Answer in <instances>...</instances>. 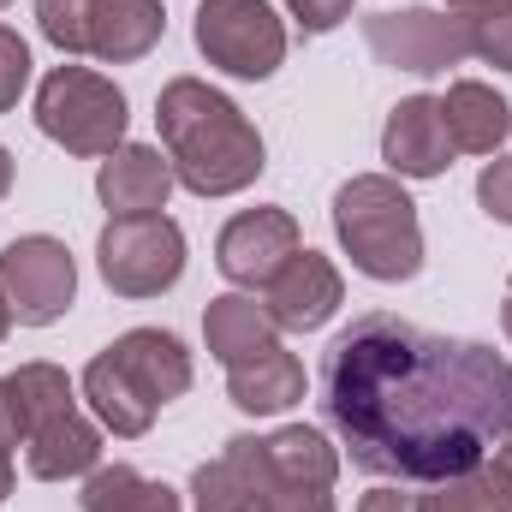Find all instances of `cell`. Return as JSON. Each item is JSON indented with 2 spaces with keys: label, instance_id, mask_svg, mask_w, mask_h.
<instances>
[{
  "label": "cell",
  "instance_id": "obj_1",
  "mask_svg": "<svg viewBox=\"0 0 512 512\" xmlns=\"http://www.w3.org/2000/svg\"><path fill=\"white\" fill-rule=\"evenodd\" d=\"M322 417L358 471L441 483L512 435V364L483 340L364 310L322 358Z\"/></svg>",
  "mask_w": 512,
  "mask_h": 512
},
{
  "label": "cell",
  "instance_id": "obj_2",
  "mask_svg": "<svg viewBox=\"0 0 512 512\" xmlns=\"http://www.w3.org/2000/svg\"><path fill=\"white\" fill-rule=\"evenodd\" d=\"M155 126L167 143L173 179L191 197H239L256 185L262 161V131L245 120V108L221 90H209L203 78H173L155 96Z\"/></svg>",
  "mask_w": 512,
  "mask_h": 512
},
{
  "label": "cell",
  "instance_id": "obj_3",
  "mask_svg": "<svg viewBox=\"0 0 512 512\" xmlns=\"http://www.w3.org/2000/svg\"><path fill=\"white\" fill-rule=\"evenodd\" d=\"M185 387H191V352L161 328H131L84 370V399H90L96 423L114 429L120 441L149 435L155 411L167 399H179Z\"/></svg>",
  "mask_w": 512,
  "mask_h": 512
},
{
  "label": "cell",
  "instance_id": "obj_4",
  "mask_svg": "<svg viewBox=\"0 0 512 512\" xmlns=\"http://www.w3.org/2000/svg\"><path fill=\"white\" fill-rule=\"evenodd\" d=\"M334 233H340V251L352 256V268L370 280L393 286L423 268L417 203L405 197L393 173H358L334 191Z\"/></svg>",
  "mask_w": 512,
  "mask_h": 512
},
{
  "label": "cell",
  "instance_id": "obj_5",
  "mask_svg": "<svg viewBox=\"0 0 512 512\" xmlns=\"http://www.w3.org/2000/svg\"><path fill=\"white\" fill-rule=\"evenodd\" d=\"M126 96L90 66H54L36 84V126L66 155H114L126 143Z\"/></svg>",
  "mask_w": 512,
  "mask_h": 512
},
{
  "label": "cell",
  "instance_id": "obj_6",
  "mask_svg": "<svg viewBox=\"0 0 512 512\" xmlns=\"http://www.w3.org/2000/svg\"><path fill=\"white\" fill-rule=\"evenodd\" d=\"M96 268L120 298H161L185 274V233L167 215H108L96 239Z\"/></svg>",
  "mask_w": 512,
  "mask_h": 512
},
{
  "label": "cell",
  "instance_id": "obj_7",
  "mask_svg": "<svg viewBox=\"0 0 512 512\" xmlns=\"http://www.w3.org/2000/svg\"><path fill=\"white\" fill-rule=\"evenodd\" d=\"M191 36L209 66H221L227 78H245V84L274 78L286 60V24L274 18L268 0H203Z\"/></svg>",
  "mask_w": 512,
  "mask_h": 512
},
{
  "label": "cell",
  "instance_id": "obj_8",
  "mask_svg": "<svg viewBox=\"0 0 512 512\" xmlns=\"http://www.w3.org/2000/svg\"><path fill=\"white\" fill-rule=\"evenodd\" d=\"M0 298L12 310V322L24 328H48L72 310L78 298V262L60 239L48 233H30V239H12L0 251Z\"/></svg>",
  "mask_w": 512,
  "mask_h": 512
},
{
  "label": "cell",
  "instance_id": "obj_9",
  "mask_svg": "<svg viewBox=\"0 0 512 512\" xmlns=\"http://www.w3.org/2000/svg\"><path fill=\"white\" fill-rule=\"evenodd\" d=\"M364 42L370 54L393 72H417L435 78L447 66H459L471 54V30L453 12H429V6H405V12H370L364 18Z\"/></svg>",
  "mask_w": 512,
  "mask_h": 512
},
{
  "label": "cell",
  "instance_id": "obj_10",
  "mask_svg": "<svg viewBox=\"0 0 512 512\" xmlns=\"http://www.w3.org/2000/svg\"><path fill=\"white\" fill-rule=\"evenodd\" d=\"M304 251L298 245V221L286 209H245L221 227L215 239V268L233 280V286H268L292 256Z\"/></svg>",
  "mask_w": 512,
  "mask_h": 512
},
{
  "label": "cell",
  "instance_id": "obj_11",
  "mask_svg": "<svg viewBox=\"0 0 512 512\" xmlns=\"http://www.w3.org/2000/svg\"><path fill=\"white\" fill-rule=\"evenodd\" d=\"M340 304H346V280L322 251H298L262 286V310L280 334H316Z\"/></svg>",
  "mask_w": 512,
  "mask_h": 512
},
{
  "label": "cell",
  "instance_id": "obj_12",
  "mask_svg": "<svg viewBox=\"0 0 512 512\" xmlns=\"http://www.w3.org/2000/svg\"><path fill=\"white\" fill-rule=\"evenodd\" d=\"M382 161L399 179H441L453 167V137L435 96H405L382 126Z\"/></svg>",
  "mask_w": 512,
  "mask_h": 512
},
{
  "label": "cell",
  "instance_id": "obj_13",
  "mask_svg": "<svg viewBox=\"0 0 512 512\" xmlns=\"http://www.w3.org/2000/svg\"><path fill=\"white\" fill-rule=\"evenodd\" d=\"M173 185V161L149 143H120L114 155H102L96 173V197L108 203V215H161Z\"/></svg>",
  "mask_w": 512,
  "mask_h": 512
},
{
  "label": "cell",
  "instance_id": "obj_14",
  "mask_svg": "<svg viewBox=\"0 0 512 512\" xmlns=\"http://www.w3.org/2000/svg\"><path fill=\"white\" fill-rule=\"evenodd\" d=\"M24 465H30V477H42V483L90 477V471L102 465V429L72 405V411L36 423V429L24 435Z\"/></svg>",
  "mask_w": 512,
  "mask_h": 512
},
{
  "label": "cell",
  "instance_id": "obj_15",
  "mask_svg": "<svg viewBox=\"0 0 512 512\" xmlns=\"http://www.w3.org/2000/svg\"><path fill=\"white\" fill-rule=\"evenodd\" d=\"M227 399L239 411H251V417H274V411H286V405L304 399V364L274 340V346H262V352L239 358L227 370Z\"/></svg>",
  "mask_w": 512,
  "mask_h": 512
},
{
  "label": "cell",
  "instance_id": "obj_16",
  "mask_svg": "<svg viewBox=\"0 0 512 512\" xmlns=\"http://www.w3.org/2000/svg\"><path fill=\"white\" fill-rule=\"evenodd\" d=\"M167 30L161 0H96L90 6V54L108 66H131L143 60Z\"/></svg>",
  "mask_w": 512,
  "mask_h": 512
},
{
  "label": "cell",
  "instance_id": "obj_17",
  "mask_svg": "<svg viewBox=\"0 0 512 512\" xmlns=\"http://www.w3.org/2000/svg\"><path fill=\"white\" fill-rule=\"evenodd\" d=\"M441 120H447V137L453 149H471V155H495L512 131V108L507 96H495L489 84L477 78H459L447 96H441Z\"/></svg>",
  "mask_w": 512,
  "mask_h": 512
},
{
  "label": "cell",
  "instance_id": "obj_18",
  "mask_svg": "<svg viewBox=\"0 0 512 512\" xmlns=\"http://www.w3.org/2000/svg\"><path fill=\"white\" fill-rule=\"evenodd\" d=\"M221 459L245 477V489L256 495V512H340L334 507V489H322V483H292V477L268 471L256 435H233Z\"/></svg>",
  "mask_w": 512,
  "mask_h": 512
},
{
  "label": "cell",
  "instance_id": "obj_19",
  "mask_svg": "<svg viewBox=\"0 0 512 512\" xmlns=\"http://www.w3.org/2000/svg\"><path fill=\"white\" fill-rule=\"evenodd\" d=\"M203 340H209V358H215L221 370H233L239 358L274 346L280 328L268 322V310H262L256 298H245V292H221V298H209V310H203Z\"/></svg>",
  "mask_w": 512,
  "mask_h": 512
},
{
  "label": "cell",
  "instance_id": "obj_20",
  "mask_svg": "<svg viewBox=\"0 0 512 512\" xmlns=\"http://www.w3.org/2000/svg\"><path fill=\"white\" fill-rule=\"evenodd\" d=\"M78 501H84V512H185V501L167 483L143 477L137 465H96L84 477Z\"/></svg>",
  "mask_w": 512,
  "mask_h": 512
},
{
  "label": "cell",
  "instance_id": "obj_21",
  "mask_svg": "<svg viewBox=\"0 0 512 512\" xmlns=\"http://www.w3.org/2000/svg\"><path fill=\"white\" fill-rule=\"evenodd\" d=\"M417 512H512V477L501 459H483L459 477H441L429 495H417Z\"/></svg>",
  "mask_w": 512,
  "mask_h": 512
},
{
  "label": "cell",
  "instance_id": "obj_22",
  "mask_svg": "<svg viewBox=\"0 0 512 512\" xmlns=\"http://www.w3.org/2000/svg\"><path fill=\"white\" fill-rule=\"evenodd\" d=\"M191 512H256V495L227 459H215L191 471Z\"/></svg>",
  "mask_w": 512,
  "mask_h": 512
},
{
  "label": "cell",
  "instance_id": "obj_23",
  "mask_svg": "<svg viewBox=\"0 0 512 512\" xmlns=\"http://www.w3.org/2000/svg\"><path fill=\"white\" fill-rule=\"evenodd\" d=\"M90 6L96 0H36V24L60 54H90Z\"/></svg>",
  "mask_w": 512,
  "mask_h": 512
},
{
  "label": "cell",
  "instance_id": "obj_24",
  "mask_svg": "<svg viewBox=\"0 0 512 512\" xmlns=\"http://www.w3.org/2000/svg\"><path fill=\"white\" fill-rule=\"evenodd\" d=\"M24 84H30V48H24V36H18V30H6V24H0V114H12V108H18Z\"/></svg>",
  "mask_w": 512,
  "mask_h": 512
},
{
  "label": "cell",
  "instance_id": "obj_25",
  "mask_svg": "<svg viewBox=\"0 0 512 512\" xmlns=\"http://www.w3.org/2000/svg\"><path fill=\"white\" fill-rule=\"evenodd\" d=\"M465 30H471V54H477V60H489V66L512 72V6L507 12H495V18L465 24Z\"/></svg>",
  "mask_w": 512,
  "mask_h": 512
},
{
  "label": "cell",
  "instance_id": "obj_26",
  "mask_svg": "<svg viewBox=\"0 0 512 512\" xmlns=\"http://www.w3.org/2000/svg\"><path fill=\"white\" fill-rule=\"evenodd\" d=\"M477 203H483V215H489V221L512 227V155L489 161V167L477 173Z\"/></svg>",
  "mask_w": 512,
  "mask_h": 512
},
{
  "label": "cell",
  "instance_id": "obj_27",
  "mask_svg": "<svg viewBox=\"0 0 512 512\" xmlns=\"http://www.w3.org/2000/svg\"><path fill=\"white\" fill-rule=\"evenodd\" d=\"M286 12L298 18V30H304V36H328L334 24H346V18H352V0H286Z\"/></svg>",
  "mask_w": 512,
  "mask_h": 512
},
{
  "label": "cell",
  "instance_id": "obj_28",
  "mask_svg": "<svg viewBox=\"0 0 512 512\" xmlns=\"http://www.w3.org/2000/svg\"><path fill=\"white\" fill-rule=\"evenodd\" d=\"M12 447H24V423H18V411H12V393L0 382V453L12 459Z\"/></svg>",
  "mask_w": 512,
  "mask_h": 512
},
{
  "label": "cell",
  "instance_id": "obj_29",
  "mask_svg": "<svg viewBox=\"0 0 512 512\" xmlns=\"http://www.w3.org/2000/svg\"><path fill=\"white\" fill-rule=\"evenodd\" d=\"M358 512H417V495H399V489H370Z\"/></svg>",
  "mask_w": 512,
  "mask_h": 512
},
{
  "label": "cell",
  "instance_id": "obj_30",
  "mask_svg": "<svg viewBox=\"0 0 512 512\" xmlns=\"http://www.w3.org/2000/svg\"><path fill=\"white\" fill-rule=\"evenodd\" d=\"M512 0H447V12L453 18H465V24H477V18H495V12H507Z\"/></svg>",
  "mask_w": 512,
  "mask_h": 512
},
{
  "label": "cell",
  "instance_id": "obj_31",
  "mask_svg": "<svg viewBox=\"0 0 512 512\" xmlns=\"http://www.w3.org/2000/svg\"><path fill=\"white\" fill-rule=\"evenodd\" d=\"M6 191H12V149L0 143V203H6Z\"/></svg>",
  "mask_w": 512,
  "mask_h": 512
},
{
  "label": "cell",
  "instance_id": "obj_32",
  "mask_svg": "<svg viewBox=\"0 0 512 512\" xmlns=\"http://www.w3.org/2000/svg\"><path fill=\"white\" fill-rule=\"evenodd\" d=\"M6 495H12V459L0 453V501H6Z\"/></svg>",
  "mask_w": 512,
  "mask_h": 512
},
{
  "label": "cell",
  "instance_id": "obj_33",
  "mask_svg": "<svg viewBox=\"0 0 512 512\" xmlns=\"http://www.w3.org/2000/svg\"><path fill=\"white\" fill-rule=\"evenodd\" d=\"M501 328H507V340H512V286H507V304H501Z\"/></svg>",
  "mask_w": 512,
  "mask_h": 512
},
{
  "label": "cell",
  "instance_id": "obj_34",
  "mask_svg": "<svg viewBox=\"0 0 512 512\" xmlns=\"http://www.w3.org/2000/svg\"><path fill=\"white\" fill-rule=\"evenodd\" d=\"M495 459L507 465V477H512V435H507V441H501V453H495Z\"/></svg>",
  "mask_w": 512,
  "mask_h": 512
},
{
  "label": "cell",
  "instance_id": "obj_35",
  "mask_svg": "<svg viewBox=\"0 0 512 512\" xmlns=\"http://www.w3.org/2000/svg\"><path fill=\"white\" fill-rule=\"evenodd\" d=\"M6 328H12V310H6V298H0V340H6Z\"/></svg>",
  "mask_w": 512,
  "mask_h": 512
},
{
  "label": "cell",
  "instance_id": "obj_36",
  "mask_svg": "<svg viewBox=\"0 0 512 512\" xmlns=\"http://www.w3.org/2000/svg\"><path fill=\"white\" fill-rule=\"evenodd\" d=\"M6 6H12V0H0V12H6Z\"/></svg>",
  "mask_w": 512,
  "mask_h": 512
}]
</instances>
